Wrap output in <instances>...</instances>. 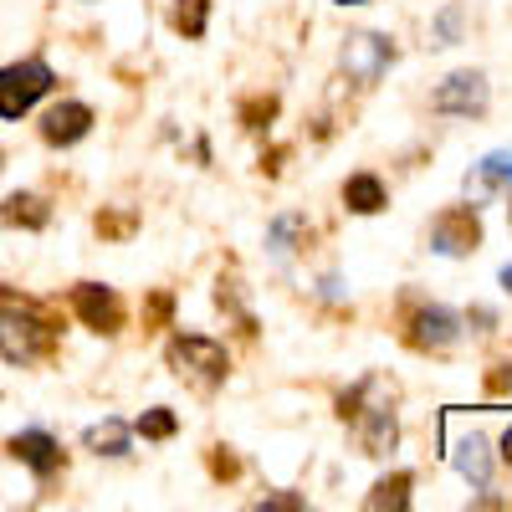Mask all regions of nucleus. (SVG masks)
Returning a JSON list of instances; mask_svg holds the SVG:
<instances>
[{
    "label": "nucleus",
    "mask_w": 512,
    "mask_h": 512,
    "mask_svg": "<svg viewBox=\"0 0 512 512\" xmlns=\"http://www.w3.org/2000/svg\"><path fill=\"white\" fill-rule=\"evenodd\" d=\"M210 472H216L221 482H231V477L241 472V466H236V456H231L226 446H216V456H210Z\"/></svg>",
    "instance_id": "obj_24"
},
{
    "label": "nucleus",
    "mask_w": 512,
    "mask_h": 512,
    "mask_svg": "<svg viewBox=\"0 0 512 512\" xmlns=\"http://www.w3.org/2000/svg\"><path fill=\"white\" fill-rule=\"evenodd\" d=\"M277 118V98H251V103H241V123L246 128H267Z\"/></svg>",
    "instance_id": "obj_22"
},
{
    "label": "nucleus",
    "mask_w": 512,
    "mask_h": 512,
    "mask_svg": "<svg viewBox=\"0 0 512 512\" xmlns=\"http://www.w3.org/2000/svg\"><path fill=\"white\" fill-rule=\"evenodd\" d=\"M338 6H364V0H338Z\"/></svg>",
    "instance_id": "obj_28"
},
{
    "label": "nucleus",
    "mask_w": 512,
    "mask_h": 512,
    "mask_svg": "<svg viewBox=\"0 0 512 512\" xmlns=\"http://www.w3.org/2000/svg\"><path fill=\"white\" fill-rule=\"evenodd\" d=\"M502 461H507V466H512V431H507V436H502Z\"/></svg>",
    "instance_id": "obj_26"
},
{
    "label": "nucleus",
    "mask_w": 512,
    "mask_h": 512,
    "mask_svg": "<svg viewBox=\"0 0 512 512\" xmlns=\"http://www.w3.org/2000/svg\"><path fill=\"white\" fill-rule=\"evenodd\" d=\"M395 62V41L379 36V31H359L344 41V57H338V67H344V77L354 82V88H374V82L390 72Z\"/></svg>",
    "instance_id": "obj_5"
},
{
    "label": "nucleus",
    "mask_w": 512,
    "mask_h": 512,
    "mask_svg": "<svg viewBox=\"0 0 512 512\" xmlns=\"http://www.w3.org/2000/svg\"><path fill=\"white\" fill-rule=\"evenodd\" d=\"M164 364L185 384H195V390H216V384H226V374H231V354L205 333H175L164 344Z\"/></svg>",
    "instance_id": "obj_1"
},
{
    "label": "nucleus",
    "mask_w": 512,
    "mask_h": 512,
    "mask_svg": "<svg viewBox=\"0 0 512 512\" xmlns=\"http://www.w3.org/2000/svg\"><path fill=\"white\" fill-rule=\"evenodd\" d=\"M410 349H420V354H441V349H451L456 338H461V318L451 313V308H420L415 318H410Z\"/></svg>",
    "instance_id": "obj_8"
},
{
    "label": "nucleus",
    "mask_w": 512,
    "mask_h": 512,
    "mask_svg": "<svg viewBox=\"0 0 512 512\" xmlns=\"http://www.w3.org/2000/svg\"><path fill=\"white\" fill-rule=\"evenodd\" d=\"M338 415L359 425V446H364V456H390V451H395L400 425H395V405H390V400L364 405V384H359V390H349L344 400H338Z\"/></svg>",
    "instance_id": "obj_3"
},
{
    "label": "nucleus",
    "mask_w": 512,
    "mask_h": 512,
    "mask_svg": "<svg viewBox=\"0 0 512 512\" xmlns=\"http://www.w3.org/2000/svg\"><path fill=\"white\" fill-rule=\"evenodd\" d=\"M52 67L41 57H26V62H11L0 67V118H26L41 98L52 93Z\"/></svg>",
    "instance_id": "obj_4"
},
{
    "label": "nucleus",
    "mask_w": 512,
    "mask_h": 512,
    "mask_svg": "<svg viewBox=\"0 0 512 512\" xmlns=\"http://www.w3.org/2000/svg\"><path fill=\"white\" fill-rule=\"evenodd\" d=\"M482 246V221H477V205H461V210H441L431 221V251L441 256H466Z\"/></svg>",
    "instance_id": "obj_7"
},
{
    "label": "nucleus",
    "mask_w": 512,
    "mask_h": 512,
    "mask_svg": "<svg viewBox=\"0 0 512 512\" xmlns=\"http://www.w3.org/2000/svg\"><path fill=\"white\" fill-rule=\"evenodd\" d=\"M287 507H308V502H303V497H292V492H277V497L262 502V512H287Z\"/></svg>",
    "instance_id": "obj_25"
},
{
    "label": "nucleus",
    "mask_w": 512,
    "mask_h": 512,
    "mask_svg": "<svg viewBox=\"0 0 512 512\" xmlns=\"http://www.w3.org/2000/svg\"><path fill=\"white\" fill-rule=\"evenodd\" d=\"M169 313H175V297H169V292H154V297H149V308H144V323L164 328V323H169Z\"/></svg>",
    "instance_id": "obj_23"
},
{
    "label": "nucleus",
    "mask_w": 512,
    "mask_h": 512,
    "mask_svg": "<svg viewBox=\"0 0 512 512\" xmlns=\"http://www.w3.org/2000/svg\"><path fill=\"white\" fill-rule=\"evenodd\" d=\"M134 431L144 436V441H169L180 431V415L169 410V405H154V410H144L139 420H134Z\"/></svg>",
    "instance_id": "obj_20"
},
{
    "label": "nucleus",
    "mask_w": 512,
    "mask_h": 512,
    "mask_svg": "<svg viewBox=\"0 0 512 512\" xmlns=\"http://www.w3.org/2000/svg\"><path fill=\"white\" fill-rule=\"evenodd\" d=\"M72 308H77V318L88 323L93 333H118V328H123V303H118L113 287L82 282V287L72 292Z\"/></svg>",
    "instance_id": "obj_9"
},
{
    "label": "nucleus",
    "mask_w": 512,
    "mask_h": 512,
    "mask_svg": "<svg viewBox=\"0 0 512 512\" xmlns=\"http://www.w3.org/2000/svg\"><path fill=\"white\" fill-rule=\"evenodd\" d=\"M82 446L98 451V456H128V425H123V420L88 425V431H82Z\"/></svg>",
    "instance_id": "obj_17"
},
{
    "label": "nucleus",
    "mask_w": 512,
    "mask_h": 512,
    "mask_svg": "<svg viewBox=\"0 0 512 512\" xmlns=\"http://www.w3.org/2000/svg\"><path fill=\"white\" fill-rule=\"evenodd\" d=\"M487 103H492V93H487L482 72H451L441 88L431 93V108L446 113V118H482Z\"/></svg>",
    "instance_id": "obj_6"
},
{
    "label": "nucleus",
    "mask_w": 512,
    "mask_h": 512,
    "mask_svg": "<svg viewBox=\"0 0 512 512\" xmlns=\"http://www.w3.org/2000/svg\"><path fill=\"white\" fill-rule=\"evenodd\" d=\"M492 185H502V190L512 195V154H507V149L487 154V159L477 164V175H466V200H482ZM507 210H512V205H507Z\"/></svg>",
    "instance_id": "obj_14"
},
{
    "label": "nucleus",
    "mask_w": 512,
    "mask_h": 512,
    "mask_svg": "<svg viewBox=\"0 0 512 512\" xmlns=\"http://www.w3.org/2000/svg\"><path fill=\"white\" fill-rule=\"evenodd\" d=\"M451 461H456V472L472 482L477 492H487V482H492V446H487V436L482 431H472V436H461L456 441V451H451Z\"/></svg>",
    "instance_id": "obj_12"
},
{
    "label": "nucleus",
    "mask_w": 512,
    "mask_h": 512,
    "mask_svg": "<svg viewBox=\"0 0 512 512\" xmlns=\"http://www.w3.org/2000/svg\"><path fill=\"white\" fill-rule=\"evenodd\" d=\"M11 456H16V461H26L41 482L62 472V446H57L47 431H21V436L11 441Z\"/></svg>",
    "instance_id": "obj_11"
},
{
    "label": "nucleus",
    "mask_w": 512,
    "mask_h": 512,
    "mask_svg": "<svg viewBox=\"0 0 512 512\" xmlns=\"http://www.w3.org/2000/svg\"><path fill=\"white\" fill-rule=\"evenodd\" d=\"M461 26H466V11L451 0V6L436 16V47H456V41H461Z\"/></svg>",
    "instance_id": "obj_21"
},
{
    "label": "nucleus",
    "mask_w": 512,
    "mask_h": 512,
    "mask_svg": "<svg viewBox=\"0 0 512 512\" xmlns=\"http://www.w3.org/2000/svg\"><path fill=\"white\" fill-rule=\"evenodd\" d=\"M88 134H93V108L77 103V98L47 108V118H41V139H47L52 149H67V144L88 139Z\"/></svg>",
    "instance_id": "obj_10"
},
{
    "label": "nucleus",
    "mask_w": 512,
    "mask_h": 512,
    "mask_svg": "<svg viewBox=\"0 0 512 512\" xmlns=\"http://www.w3.org/2000/svg\"><path fill=\"white\" fill-rule=\"evenodd\" d=\"M0 221L6 226H26V231H41L52 221V205L41 200V195H11L6 205H0Z\"/></svg>",
    "instance_id": "obj_16"
},
{
    "label": "nucleus",
    "mask_w": 512,
    "mask_h": 512,
    "mask_svg": "<svg viewBox=\"0 0 512 512\" xmlns=\"http://www.w3.org/2000/svg\"><path fill=\"white\" fill-rule=\"evenodd\" d=\"M308 246V216H297V210H282V216L267 226V251L277 262H292V251Z\"/></svg>",
    "instance_id": "obj_13"
},
{
    "label": "nucleus",
    "mask_w": 512,
    "mask_h": 512,
    "mask_svg": "<svg viewBox=\"0 0 512 512\" xmlns=\"http://www.w3.org/2000/svg\"><path fill=\"white\" fill-rule=\"evenodd\" d=\"M344 205L354 216H379L384 205H390V190H384L379 175H349L344 180Z\"/></svg>",
    "instance_id": "obj_15"
},
{
    "label": "nucleus",
    "mask_w": 512,
    "mask_h": 512,
    "mask_svg": "<svg viewBox=\"0 0 512 512\" xmlns=\"http://www.w3.org/2000/svg\"><path fill=\"white\" fill-rule=\"evenodd\" d=\"M502 287H507V292H512V267H502Z\"/></svg>",
    "instance_id": "obj_27"
},
{
    "label": "nucleus",
    "mask_w": 512,
    "mask_h": 512,
    "mask_svg": "<svg viewBox=\"0 0 512 512\" xmlns=\"http://www.w3.org/2000/svg\"><path fill=\"white\" fill-rule=\"evenodd\" d=\"M52 349V323L36 318L26 303H11L0 297V359L11 364H31Z\"/></svg>",
    "instance_id": "obj_2"
},
{
    "label": "nucleus",
    "mask_w": 512,
    "mask_h": 512,
    "mask_svg": "<svg viewBox=\"0 0 512 512\" xmlns=\"http://www.w3.org/2000/svg\"><path fill=\"white\" fill-rule=\"evenodd\" d=\"M169 26L185 41H200L205 26H210V0H175V6H169Z\"/></svg>",
    "instance_id": "obj_18"
},
{
    "label": "nucleus",
    "mask_w": 512,
    "mask_h": 512,
    "mask_svg": "<svg viewBox=\"0 0 512 512\" xmlns=\"http://www.w3.org/2000/svg\"><path fill=\"white\" fill-rule=\"evenodd\" d=\"M364 507H395V512H405L410 507V472H395V477H384V482H374V492L364 497Z\"/></svg>",
    "instance_id": "obj_19"
}]
</instances>
